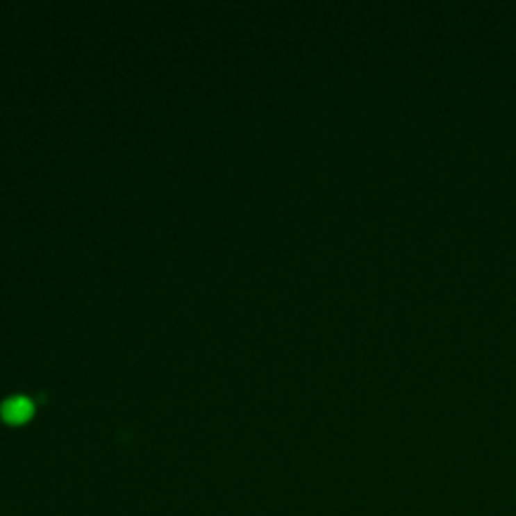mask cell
Masks as SVG:
<instances>
[{
	"label": "cell",
	"instance_id": "obj_1",
	"mask_svg": "<svg viewBox=\"0 0 516 516\" xmlns=\"http://www.w3.org/2000/svg\"><path fill=\"white\" fill-rule=\"evenodd\" d=\"M33 412H35V403L31 397H24V395L4 401V406L0 410L4 422H8V424H22L33 415Z\"/></svg>",
	"mask_w": 516,
	"mask_h": 516
}]
</instances>
